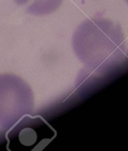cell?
Instances as JSON below:
<instances>
[{"label": "cell", "instance_id": "cell-1", "mask_svg": "<svg viewBox=\"0 0 128 151\" xmlns=\"http://www.w3.org/2000/svg\"><path fill=\"white\" fill-rule=\"evenodd\" d=\"M56 136V132L40 116L23 118L8 134L10 149L19 151L43 150Z\"/></svg>", "mask_w": 128, "mask_h": 151}, {"label": "cell", "instance_id": "cell-2", "mask_svg": "<svg viewBox=\"0 0 128 151\" xmlns=\"http://www.w3.org/2000/svg\"><path fill=\"white\" fill-rule=\"evenodd\" d=\"M31 13L45 14L52 13L60 6L63 0H14Z\"/></svg>", "mask_w": 128, "mask_h": 151}, {"label": "cell", "instance_id": "cell-3", "mask_svg": "<svg viewBox=\"0 0 128 151\" xmlns=\"http://www.w3.org/2000/svg\"><path fill=\"white\" fill-rule=\"evenodd\" d=\"M126 1L127 3H128V0H126Z\"/></svg>", "mask_w": 128, "mask_h": 151}]
</instances>
